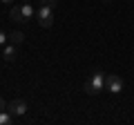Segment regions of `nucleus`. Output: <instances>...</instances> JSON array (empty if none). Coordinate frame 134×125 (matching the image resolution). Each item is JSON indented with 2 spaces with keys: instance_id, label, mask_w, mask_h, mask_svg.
Returning <instances> with one entry per match:
<instances>
[{
  "instance_id": "1",
  "label": "nucleus",
  "mask_w": 134,
  "mask_h": 125,
  "mask_svg": "<svg viewBox=\"0 0 134 125\" xmlns=\"http://www.w3.org/2000/svg\"><path fill=\"white\" fill-rule=\"evenodd\" d=\"M103 87H105V74L103 72H94V76L85 83V92L87 94H98Z\"/></svg>"
},
{
  "instance_id": "2",
  "label": "nucleus",
  "mask_w": 134,
  "mask_h": 125,
  "mask_svg": "<svg viewBox=\"0 0 134 125\" xmlns=\"http://www.w3.org/2000/svg\"><path fill=\"white\" fill-rule=\"evenodd\" d=\"M105 89L112 92V94H121V92H123V78L116 76V74L105 76Z\"/></svg>"
},
{
  "instance_id": "3",
  "label": "nucleus",
  "mask_w": 134,
  "mask_h": 125,
  "mask_svg": "<svg viewBox=\"0 0 134 125\" xmlns=\"http://www.w3.org/2000/svg\"><path fill=\"white\" fill-rule=\"evenodd\" d=\"M7 110H9L14 116H23L25 112H27V103H25L23 98H16V101H11L9 105H7Z\"/></svg>"
},
{
  "instance_id": "4",
  "label": "nucleus",
  "mask_w": 134,
  "mask_h": 125,
  "mask_svg": "<svg viewBox=\"0 0 134 125\" xmlns=\"http://www.w3.org/2000/svg\"><path fill=\"white\" fill-rule=\"evenodd\" d=\"M54 9H56V7L49 5V2H40V7L36 9V18H38V20H43V18H54Z\"/></svg>"
},
{
  "instance_id": "5",
  "label": "nucleus",
  "mask_w": 134,
  "mask_h": 125,
  "mask_svg": "<svg viewBox=\"0 0 134 125\" xmlns=\"http://www.w3.org/2000/svg\"><path fill=\"white\" fill-rule=\"evenodd\" d=\"M16 47H18V45H14V43H11V45H5V52H2V58L11 62V60L16 58Z\"/></svg>"
},
{
  "instance_id": "6",
  "label": "nucleus",
  "mask_w": 134,
  "mask_h": 125,
  "mask_svg": "<svg viewBox=\"0 0 134 125\" xmlns=\"http://www.w3.org/2000/svg\"><path fill=\"white\" fill-rule=\"evenodd\" d=\"M9 16H11V20H14V22H25V16H23V7H11Z\"/></svg>"
},
{
  "instance_id": "7",
  "label": "nucleus",
  "mask_w": 134,
  "mask_h": 125,
  "mask_svg": "<svg viewBox=\"0 0 134 125\" xmlns=\"http://www.w3.org/2000/svg\"><path fill=\"white\" fill-rule=\"evenodd\" d=\"M23 16H25V20H29V18H34V16H36V9H34L31 7V2H23Z\"/></svg>"
},
{
  "instance_id": "8",
  "label": "nucleus",
  "mask_w": 134,
  "mask_h": 125,
  "mask_svg": "<svg viewBox=\"0 0 134 125\" xmlns=\"http://www.w3.org/2000/svg\"><path fill=\"white\" fill-rule=\"evenodd\" d=\"M9 43L23 45V43H25V34H23V31H11V34H9Z\"/></svg>"
},
{
  "instance_id": "9",
  "label": "nucleus",
  "mask_w": 134,
  "mask_h": 125,
  "mask_svg": "<svg viewBox=\"0 0 134 125\" xmlns=\"http://www.w3.org/2000/svg\"><path fill=\"white\" fill-rule=\"evenodd\" d=\"M11 123H14V114L9 110L0 112V125H11Z\"/></svg>"
},
{
  "instance_id": "10",
  "label": "nucleus",
  "mask_w": 134,
  "mask_h": 125,
  "mask_svg": "<svg viewBox=\"0 0 134 125\" xmlns=\"http://www.w3.org/2000/svg\"><path fill=\"white\" fill-rule=\"evenodd\" d=\"M38 22H40V27L49 29V27H52V25H54V18H43V20H38Z\"/></svg>"
},
{
  "instance_id": "11",
  "label": "nucleus",
  "mask_w": 134,
  "mask_h": 125,
  "mask_svg": "<svg viewBox=\"0 0 134 125\" xmlns=\"http://www.w3.org/2000/svg\"><path fill=\"white\" fill-rule=\"evenodd\" d=\"M7 40H9V34H5V31L0 29V47H5V45H7Z\"/></svg>"
},
{
  "instance_id": "12",
  "label": "nucleus",
  "mask_w": 134,
  "mask_h": 125,
  "mask_svg": "<svg viewBox=\"0 0 134 125\" xmlns=\"http://www.w3.org/2000/svg\"><path fill=\"white\" fill-rule=\"evenodd\" d=\"M7 105H9V103H5V98L0 96V112H5V110H7Z\"/></svg>"
},
{
  "instance_id": "13",
  "label": "nucleus",
  "mask_w": 134,
  "mask_h": 125,
  "mask_svg": "<svg viewBox=\"0 0 134 125\" xmlns=\"http://www.w3.org/2000/svg\"><path fill=\"white\" fill-rule=\"evenodd\" d=\"M0 2H5V5H9V2H14V0H0Z\"/></svg>"
},
{
  "instance_id": "14",
  "label": "nucleus",
  "mask_w": 134,
  "mask_h": 125,
  "mask_svg": "<svg viewBox=\"0 0 134 125\" xmlns=\"http://www.w3.org/2000/svg\"><path fill=\"white\" fill-rule=\"evenodd\" d=\"M23 2H31V0H23Z\"/></svg>"
}]
</instances>
